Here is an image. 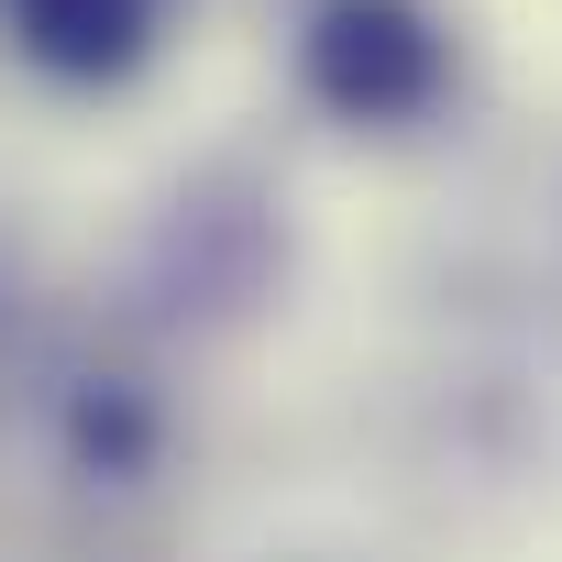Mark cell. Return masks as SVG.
Masks as SVG:
<instances>
[{
  "label": "cell",
  "instance_id": "cell-1",
  "mask_svg": "<svg viewBox=\"0 0 562 562\" xmlns=\"http://www.w3.org/2000/svg\"><path fill=\"white\" fill-rule=\"evenodd\" d=\"M299 67H310V100L342 122H419L452 78V45L419 0H321Z\"/></svg>",
  "mask_w": 562,
  "mask_h": 562
},
{
  "label": "cell",
  "instance_id": "cell-2",
  "mask_svg": "<svg viewBox=\"0 0 562 562\" xmlns=\"http://www.w3.org/2000/svg\"><path fill=\"white\" fill-rule=\"evenodd\" d=\"M12 56L56 89H122L155 56V0H0Z\"/></svg>",
  "mask_w": 562,
  "mask_h": 562
}]
</instances>
